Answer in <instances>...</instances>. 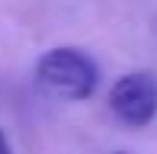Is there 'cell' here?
Here are the masks:
<instances>
[{"label": "cell", "mask_w": 157, "mask_h": 154, "mask_svg": "<svg viewBox=\"0 0 157 154\" xmlns=\"http://www.w3.org/2000/svg\"><path fill=\"white\" fill-rule=\"evenodd\" d=\"M0 154H13L10 141H6V135H3V129H0Z\"/></svg>", "instance_id": "cell-3"}, {"label": "cell", "mask_w": 157, "mask_h": 154, "mask_svg": "<svg viewBox=\"0 0 157 154\" xmlns=\"http://www.w3.org/2000/svg\"><path fill=\"white\" fill-rule=\"evenodd\" d=\"M119 154H122V151H119Z\"/></svg>", "instance_id": "cell-4"}, {"label": "cell", "mask_w": 157, "mask_h": 154, "mask_svg": "<svg viewBox=\"0 0 157 154\" xmlns=\"http://www.w3.org/2000/svg\"><path fill=\"white\" fill-rule=\"evenodd\" d=\"M35 80L42 83V90L61 96V100L80 103V100H90L96 93L99 67L87 52L61 45V48L45 52L35 61Z\"/></svg>", "instance_id": "cell-1"}, {"label": "cell", "mask_w": 157, "mask_h": 154, "mask_svg": "<svg viewBox=\"0 0 157 154\" xmlns=\"http://www.w3.org/2000/svg\"><path fill=\"white\" fill-rule=\"evenodd\" d=\"M109 109L119 122L144 129L157 119V77L147 71H132L119 77L109 90Z\"/></svg>", "instance_id": "cell-2"}]
</instances>
